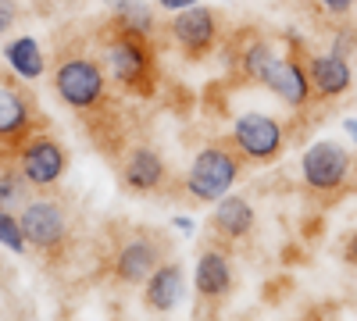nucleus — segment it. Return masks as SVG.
<instances>
[{
    "instance_id": "22",
    "label": "nucleus",
    "mask_w": 357,
    "mask_h": 321,
    "mask_svg": "<svg viewBox=\"0 0 357 321\" xmlns=\"http://www.w3.org/2000/svg\"><path fill=\"white\" fill-rule=\"evenodd\" d=\"M15 0H0V33H8V29L15 25Z\"/></svg>"
},
{
    "instance_id": "24",
    "label": "nucleus",
    "mask_w": 357,
    "mask_h": 321,
    "mask_svg": "<svg viewBox=\"0 0 357 321\" xmlns=\"http://www.w3.org/2000/svg\"><path fill=\"white\" fill-rule=\"evenodd\" d=\"M193 4H197V0H161V8L172 11V15H175V11H183V8H193Z\"/></svg>"
},
{
    "instance_id": "13",
    "label": "nucleus",
    "mask_w": 357,
    "mask_h": 321,
    "mask_svg": "<svg viewBox=\"0 0 357 321\" xmlns=\"http://www.w3.org/2000/svg\"><path fill=\"white\" fill-rule=\"evenodd\" d=\"M193 285L204 300H222L229 289H232V265L225 250H204L197 260V272H193Z\"/></svg>"
},
{
    "instance_id": "10",
    "label": "nucleus",
    "mask_w": 357,
    "mask_h": 321,
    "mask_svg": "<svg viewBox=\"0 0 357 321\" xmlns=\"http://www.w3.org/2000/svg\"><path fill=\"white\" fill-rule=\"evenodd\" d=\"M311 93L321 100H336L350 90V65L343 61V54H318L307 65Z\"/></svg>"
},
{
    "instance_id": "21",
    "label": "nucleus",
    "mask_w": 357,
    "mask_h": 321,
    "mask_svg": "<svg viewBox=\"0 0 357 321\" xmlns=\"http://www.w3.org/2000/svg\"><path fill=\"white\" fill-rule=\"evenodd\" d=\"M25 196V189H22V179L18 175H0V208H15V203Z\"/></svg>"
},
{
    "instance_id": "23",
    "label": "nucleus",
    "mask_w": 357,
    "mask_h": 321,
    "mask_svg": "<svg viewBox=\"0 0 357 321\" xmlns=\"http://www.w3.org/2000/svg\"><path fill=\"white\" fill-rule=\"evenodd\" d=\"M321 4H325V8H329L333 15H347V11L354 8V0H321Z\"/></svg>"
},
{
    "instance_id": "19",
    "label": "nucleus",
    "mask_w": 357,
    "mask_h": 321,
    "mask_svg": "<svg viewBox=\"0 0 357 321\" xmlns=\"http://www.w3.org/2000/svg\"><path fill=\"white\" fill-rule=\"evenodd\" d=\"M118 25L136 29V33H151V8L139 0H118Z\"/></svg>"
},
{
    "instance_id": "26",
    "label": "nucleus",
    "mask_w": 357,
    "mask_h": 321,
    "mask_svg": "<svg viewBox=\"0 0 357 321\" xmlns=\"http://www.w3.org/2000/svg\"><path fill=\"white\" fill-rule=\"evenodd\" d=\"M347 132H350V136L357 139V118H354V122H347Z\"/></svg>"
},
{
    "instance_id": "14",
    "label": "nucleus",
    "mask_w": 357,
    "mask_h": 321,
    "mask_svg": "<svg viewBox=\"0 0 357 321\" xmlns=\"http://www.w3.org/2000/svg\"><path fill=\"white\" fill-rule=\"evenodd\" d=\"M183 293H186V289H183V268H178L175 260H168V265H158L154 275L146 279V293H143V300H146V307H151V311L168 314V311L178 307Z\"/></svg>"
},
{
    "instance_id": "17",
    "label": "nucleus",
    "mask_w": 357,
    "mask_h": 321,
    "mask_svg": "<svg viewBox=\"0 0 357 321\" xmlns=\"http://www.w3.org/2000/svg\"><path fill=\"white\" fill-rule=\"evenodd\" d=\"M4 57H8V65L15 68V75L22 79H40L43 75V50L33 36H18L4 47Z\"/></svg>"
},
{
    "instance_id": "3",
    "label": "nucleus",
    "mask_w": 357,
    "mask_h": 321,
    "mask_svg": "<svg viewBox=\"0 0 357 321\" xmlns=\"http://www.w3.org/2000/svg\"><path fill=\"white\" fill-rule=\"evenodd\" d=\"M104 65H107V72H111L114 82H122V86H139L146 75H151V50H146L143 33L118 25V33L107 40Z\"/></svg>"
},
{
    "instance_id": "15",
    "label": "nucleus",
    "mask_w": 357,
    "mask_h": 321,
    "mask_svg": "<svg viewBox=\"0 0 357 321\" xmlns=\"http://www.w3.org/2000/svg\"><path fill=\"white\" fill-rule=\"evenodd\" d=\"M122 179H126V186L136 189V193H154V189H161V182H165V161H161V154L151 150V147H136V150L126 157V164H122Z\"/></svg>"
},
{
    "instance_id": "9",
    "label": "nucleus",
    "mask_w": 357,
    "mask_h": 321,
    "mask_svg": "<svg viewBox=\"0 0 357 321\" xmlns=\"http://www.w3.org/2000/svg\"><path fill=\"white\" fill-rule=\"evenodd\" d=\"M261 82L272 90L282 104L289 107H304L311 100V79H307V68H301L293 57H275L268 72L261 75Z\"/></svg>"
},
{
    "instance_id": "2",
    "label": "nucleus",
    "mask_w": 357,
    "mask_h": 321,
    "mask_svg": "<svg viewBox=\"0 0 357 321\" xmlns=\"http://www.w3.org/2000/svg\"><path fill=\"white\" fill-rule=\"evenodd\" d=\"M54 90L61 93V100L68 107L86 111V107H93V104L104 100L107 75H104V68L93 61V57H68V61H61L57 72H54Z\"/></svg>"
},
{
    "instance_id": "7",
    "label": "nucleus",
    "mask_w": 357,
    "mask_h": 321,
    "mask_svg": "<svg viewBox=\"0 0 357 321\" xmlns=\"http://www.w3.org/2000/svg\"><path fill=\"white\" fill-rule=\"evenodd\" d=\"M18 164H22V179L29 186H54L65 175V150H61V143L36 136L22 147Z\"/></svg>"
},
{
    "instance_id": "25",
    "label": "nucleus",
    "mask_w": 357,
    "mask_h": 321,
    "mask_svg": "<svg viewBox=\"0 0 357 321\" xmlns=\"http://www.w3.org/2000/svg\"><path fill=\"white\" fill-rule=\"evenodd\" d=\"M175 228H183V232H193V221H190V218H183V214H178V218H175Z\"/></svg>"
},
{
    "instance_id": "16",
    "label": "nucleus",
    "mask_w": 357,
    "mask_h": 321,
    "mask_svg": "<svg viewBox=\"0 0 357 321\" xmlns=\"http://www.w3.org/2000/svg\"><path fill=\"white\" fill-rule=\"evenodd\" d=\"M33 122V114H29V104L22 93L8 90V86H0V139H15L29 129Z\"/></svg>"
},
{
    "instance_id": "1",
    "label": "nucleus",
    "mask_w": 357,
    "mask_h": 321,
    "mask_svg": "<svg viewBox=\"0 0 357 321\" xmlns=\"http://www.w3.org/2000/svg\"><path fill=\"white\" fill-rule=\"evenodd\" d=\"M236 175H240V157L229 154L225 147H207L193 157V164L186 171V193L193 200L215 203L232 189Z\"/></svg>"
},
{
    "instance_id": "20",
    "label": "nucleus",
    "mask_w": 357,
    "mask_h": 321,
    "mask_svg": "<svg viewBox=\"0 0 357 321\" xmlns=\"http://www.w3.org/2000/svg\"><path fill=\"white\" fill-rule=\"evenodd\" d=\"M0 243L11 246L15 253L25 250V232H22V221H15V214L0 211Z\"/></svg>"
},
{
    "instance_id": "12",
    "label": "nucleus",
    "mask_w": 357,
    "mask_h": 321,
    "mask_svg": "<svg viewBox=\"0 0 357 321\" xmlns=\"http://www.w3.org/2000/svg\"><path fill=\"white\" fill-rule=\"evenodd\" d=\"M211 228L218 232L225 243H240L243 236H250V228H254V208H250V200L229 196V193L222 200H215Z\"/></svg>"
},
{
    "instance_id": "6",
    "label": "nucleus",
    "mask_w": 357,
    "mask_h": 321,
    "mask_svg": "<svg viewBox=\"0 0 357 321\" xmlns=\"http://www.w3.org/2000/svg\"><path fill=\"white\" fill-rule=\"evenodd\" d=\"M22 232H25V243H33L40 250L61 246L65 236H68V218L61 211V203H54V200H33V203H25V211H22Z\"/></svg>"
},
{
    "instance_id": "5",
    "label": "nucleus",
    "mask_w": 357,
    "mask_h": 321,
    "mask_svg": "<svg viewBox=\"0 0 357 321\" xmlns=\"http://www.w3.org/2000/svg\"><path fill=\"white\" fill-rule=\"evenodd\" d=\"M232 143L243 157H250L257 164L275 161L279 150H282V125H279V118H272V114L247 111L232 125Z\"/></svg>"
},
{
    "instance_id": "18",
    "label": "nucleus",
    "mask_w": 357,
    "mask_h": 321,
    "mask_svg": "<svg viewBox=\"0 0 357 321\" xmlns=\"http://www.w3.org/2000/svg\"><path fill=\"white\" fill-rule=\"evenodd\" d=\"M272 61H275V50H272V43H264V40H254V43L243 50V72H247L250 79H261Z\"/></svg>"
},
{
    "instance_id": "4",
    "label": "nucleus",
    "mask_w": 357,
    "mask_h": 321,
    "mask_svg": "<svg viewBox=\"0 0 357 321\" xmlns=\"http://www.w3.org/2000/svg\"><path fill=\"white\" fill-rule=\"evenodd\" d=\"M347 175H350V154H347V147H340L333 139H318L301 157V179L314 193L340 189L347 182Z\"/></svg>"
},
{
    "instance_id": "11",
    "label": "nucleus",
    "mask_w": 357,
    "mask_h": 321,
    "mask_svg": "<svg viewBox=\"0 0 357 321\" xmlns=\"http://www.w3.org/2000/svg\"><path fill=\"white\" fill-rule=\"evenodd\" d=\"M158 265H161L158 243L136 236V240H129L122 250H118V257H114V275L122 279V282H129V285H136V282H146V279H151Z\"/></svg>"
},
{
    "instance_id": "8",
    "label": "nucleus",
    "mask_w": 357,
    "mask_h": 321,
    "mask_svg": "<svg viewBox=\"0 0 357 321\" xmlns=\"http://www.w3.org/2000/svg\"><path fill=\"white\" fill-rule=\"evenodd\" d=\"M172 36H175V43L183 47L190 57H200L204 50H211V43H215V36H218V22H215L211 8L193 4V8L175 11V18H172Z\"/></svg>"
}]
</instances>
